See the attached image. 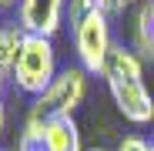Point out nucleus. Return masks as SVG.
<instances>
[{
	"mask_svg": "<svg viewBox=\"0 0 154 151\" xmlns=\"http://www.w3.org/2000/svg\"><path fill=\"white\" fill-rule=\"evenodd\" d=\"M60 74L57 67V47L50 37H23V47L17 54V64H14V74H10V84L14 91L27 94L30 101L40 97L50 84H54V77Z\"/></svg>",
	"mask_w": 154,
	"mask_h": 151,
	"instance_id": "nucleus-1",
	"label": "nucleus"
},
{
	"mask_svg": "<svg viewBox=\"0 0 154 151\" xmlns=\"http://www.w3.org/2000/svg\"><path fill=\"white\" fill-rule=\"evenodd\" d=\"M74 40V54H77V67H84L87 74H104L107 57L114 50V34H111V17L91 10L77 27L70 30Z\"/></svg>",
	"mask_w": 154,
	"mask_h": 151,
	"instance_id": "nucleus-2",
	"label": "nucleus"
},
{
	"mask_svg": "<svg viewBox=\"0 0 154 151\" xmlns=\"http://www.w3.org/2000/svg\"><path fill=\"white\" fill-rule=\"evenodd\" d=\"M87 87H91V74L84 67H60V74L54 77V84H50L40 97L30 101V111L44 114V118H74V111L84 104L87 97Z\"/></svg>",
	"mask_w": 154,
	"mask_h": 151,
	"instance_id": "nucleus-3",
	"label": "nucleus"
},
{
	"mask_svg": "<svg viewBox=\"0 0 154 151\" xmlns=\"http://www.w3.org/2000/svg\"><path fill=\"white\" fill-rule=\"evenodd\" d=\"M111 97H114V108L121 111L124 121L137 124V128H144V124L154 121V94L147 91L144 81H124V77H104Z\"/></svg>",
	"mask_w": 154,
	"mask_h": 151,
	"instance_id": "nucleus-4",
	"label": "nucleus"
},
{
	"mask_svg": "<svg viewBox=\"0 0 154 151\" xmlns=\"http://www.w3.org/2000/svg\"><path fill=\"white\" fill-rule=\"evenodd\" d=\"M64 20H67V0H20L17 4V24L30 37L54 40L64 30Z\"/></svg>",
	"mask_w": 154,
	"mask_h": 151,
	"instance_id": "nucleus-5",
	"label": "nucleus"
},
{
	"mask_svg": "<svg viewBox=\"0 0 154 151\" xmlns=\"http://www.w3.org/2000/svg\"><path fill=\"white\" fill-rule=\"evenodd\" d=\"M44 151H84L77 121L74 118H47V124H44Z\"/></svg>",
	"mask_w": 154,
	"mask_h": 151,
	"instance_id": "nucleus-6",
	"label": "nucleus"
},
{
	"mask_svg": "<svg viewBox=\"0 0 154 151\" xmlns=\"http://www.w3.org/2000/svg\"><path fill=\"white\" fill-rule=\"evenodd\" d=\"M131 47L144 57V64H154V0H141L131 27Z\"/></svg>",
	"mask_w": 154,
	"mask_h": 151,
	"instance_id": "nucleus-7",
	"label": "nucleus"
},
{
	"mask_svg": "<svg viewBox=\"0 0 154 151\" xmlns=\"http://www.w3.org/2000/svg\"><path fill=\"white\" fill-rule=\"evenodd\" d=\"M100 77H124V81H144V57L137 54L134 47H124V44H114L111 57H107V67Z\"/></svg>",
	"mask_w": 154,
	"mask_h": 151,
	"instance_id": "nucleus-8",
	"label": "nucleus"
},
{
	"mask_svg": "<svg viewBox=\"0 0 154 151\" xmlns=\"http://www.w3.org/2000/svg\"><path fill=\"white\" fill-rule=\"evenodd\" d=\"M23 27L14 20V24H0V71L14 74V64H17V54H20V47H23Z\"/></svg>",
	"mask_w": 154,
	"mask_h": 151,
	"instance_id": "nucleus-9",
	"label": "nucleus"
},
{
	"mask_svg": "<svg viewBox=\"0 0 154 151\" xmlns=\"http://www.w3.org/2000/svg\"><path fill=\"white\" fill-rule=\"evenodd\" d=\"M91 10H97L94 7V0H67V24H70V30L81 24Z\"/></svg>",
	"mask_w": 154,
	"mask_h": 151,
	"instance_id": "nucleus-10",
	"label": "nucleus"
},
{
	"mask_svg": "<svg viewBox=\"0 0 154 151\" xmlns=\"http://www.w3.org/2000/svg\"><path fill=\"white\" fill-rule=\"evenodd\" d=\"M114 151H151V144H147L141 134H124V138L117 141Z\"/></svg>",
	"mask_w": 154,
	"mask_h": 151,
	"instance_id": "nucleus-11",
	"label": "nucleus"
},
{
	"mask_svg": "<svg viewBox=\"0 0 154 151\" xmlns=\"http://www.w3.org/2000/svg\"><path fill=\"white\" fill-rule=\"evenodd\" d=\"M94 7H97L100 14H107V17L114 20V17H121V14H124L127 0H94Z\"/></svg>",
	"mask_w": 154,
	"mask_h": 151,
	"instance_id": "nucleus-12",
	"label": "nucleus"
},
{
	"mask_svg": "<svg viewBox=\"0 0 154 151\" xmlns=\"http://www.w3.org/2000/svg\"><path fill=\"white\" fill-rule=\"evenodd\" d=\"M4 131H7V101L0 97V138H4Z\"/></svg>",
	"mask_w": 154,
	"mask_h": 151,
	"instance_id": "nucleus-13",
	"label": "nucleus"
},
{
	"mask_svg": "<svg viewBox=\"0 0 154 151\" xmlns=\"http://www.w3.org/2000/svg\"><path fill=\"white\" fill-rule=\"evenodd\" d=\"M7 81H10V77H7L4 71H0V97H4V87H7Z\"/></svg>",
	"mask_w": 154,
	"mask_h": 151,
	"instance_id": "nucleus-14",
	"label": "nucleus"
},
{
	"mask_svg": "<svg viewBox=\"0 0 154 151\" xmlns=\"http://www.w3.org/2000/svg\"><path fill=\"white\" fill-rule=\"evenodd\" d=\"M14 4H20V0H0V10H7V7H14Z\"/></svg>",
	"mask_w": 154,
	"mask_h": 151,
	"instance_id": "nucleus-15",
	"label": "nucleus"
},
{
	"mask_svg": "<svg viewBox=\"0 0 154 151\" xmlns=\"http://www.w3.org/2000/svg\"><path fill=\"white\" fill-rule=\"evenodd\" d=\"M127 4H141V0H127Z\"/></svg>",
	"mask_w": 154,
	"mask_h": 151,
	"instance_id": "nucleus-16",
	"label": "nucleus"
},
{
	"mask_svg": "<svg viewBox=\"0 0 154 151\" xmlns=\"http://www.w3.org/2000/svg\"><path fill=\"white\" fill-rule=\"evenodd\" d=\"M91 151H104V148H91Z\"/></svg>",
	"mask_w": 154,
	"mask_h": 151,
	"instance_id": "nucleus-17",
	"label": "nucleus"
},
{
	"mask_svg": "<svg viewBox=\"0 0 154 151\" xmlns=\"http://www.w3.org/2000/svg\"><path fill=\"white\" fill-rule=\"evenodd\" d=\"M151 151H154V141H151Z\"/></svg>",
	"mask_w": 154,
	"mask_h": 151,
	"instance_id": "nucleus-18",
	"label": "nucleus"
},
{
	"mask_svg": "<svg viewBox=\"0 0 154 151\" xmlns=\"http://www.w3.org/2000/svg\"><path fill=\"white\" fill-rule=\"evenodd\" d=\"M0 151H7V148H0Z\"/></svg>",
	"mask_w": 154,
	"mask_h": 151,
	"instance_id": "nucleus-19",
	"label": "nucleus"
}]
</instances>
